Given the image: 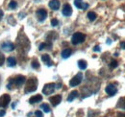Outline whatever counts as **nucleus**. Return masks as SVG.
Masks as SVG:
<instances>
[{
  "mask_svg": "<svg viewBox=\"0 0 125 117\" xmlns=\"http://www.w3.org/2000/svg\"><path fill=\"white\" fill-rule=\"evenodd\" d=\"M38 88V80L37 78H30L27 80L25 85V93H31L36 91Z\"/></svg>",
  "mask_w": 125,
  "mask_h": 117,
  "instance_id": "obj_1",
  "label": "nucleus"
},
{
  "mask_svg": "<svg viewBox=\"0 0 125 117\" xmlns=\"http://www.w3.org/2000/svg\"><path fill=\"white\" fill-rule=\"evenodd\" d=\"M25 81H26V78L24 76L18 75V76H16V78H14L13 80L10 81V83L7 85V88H8V89H12V85L13 84L16 86V88H20L25 83Z\"/></svg>",
  "mask_w": 125,
  "mask_h": 117,
  "instance_id": "obj_2",
  "label": "nucleus"
},
{
  "mask_svg": "<svg viewBox=\"0 0 125 117\" xmlns=\"http://www.w3.org/2000/svg\"><path fill=\"white\" fill-rule=\"evenodd\" d=\"M86 39V36L81 33V32H76L72 35L71 37V43L73 45H77V44H80L82 42H84Z\"/></svg>",
  "mask_w": 125,
  "mask_h": 117,
  "instance_id": "obj_3",
  "label": "nucleus"
},
{
  "mask_svg": "<svg viewBox=\"0 0 125 117\" xmlns=\"http://www.w3.org/2000/svg\"><path fill=\"white\" fill-rule=\"evenodd\" d=\"M82 80H83V74L81 73V72H79L78 74H76L71 80H70V82H69V86L70 87H77L79 86L81 83H82Z\"/></svg>",
  "mask_w": 125,
  "mask_h": 117,
  "instance_id": "obj_4",
  "label": "nucleus"
},
{
  "mask_svg": "<svg viewBox=\"0 0 125 117\" xmlns=\"http://www.w3.org/2000/svg\"><path fill=\"white\" fill-rule=\"evenodd\" d=\"M55 88H56V84H54V83L46 84L42 88V93L44 95H50V94H52L54 92Z\"/></svg>",
  "mask_w": 125,
  "mask_h": 117,
  "instance_id": "obj_5",
  "label": "nucleus"
},
{
  "mask_svg": "<svg viewBox=\"0 0 125 117\" xmlns=\"http://www.w3.org/2000/svg\"><path fill=\"white\" fill-rule=\"evenodd\" d=\"M36 15H37V19L40 21V22H42L46 19L47 17V12L46 10L44 9H39L36 13Z\"/></svg>",
  "mask_w": 125,
  "mask_h": 117,
  "instance_id": "obj_6",
  "label": "nucleus"
},
{
  "mask_svg": "<svg viewBox=\"0 0 125 117\" xmlns=\"http://www.w3.org/2000/svg\"><path fill=\"white\" fill-rule=\"evenodd\" d=\"M11 102V97L9 94H3L0 96V107H6Z\"/></svg>",
  "mask_w": 125,
  "mask_h": 117,
  "instance_id": "obj_7",
  "label": "nucleus"
},
{
  "mask_svg": "<svg viewBox=\"0 0 125 117\" xmlns=\"http://www.w3.org/2000/svg\"><path fill=\"white\" fill-rule=\"evenodd\" d=\"M1 48L5 51V52H11L13 50H15L16 46L15 44L11 41H5V42H2L1 43Z\"/></svg>",
  "mask_w": 125,
  "mask_h": 117,
  "instance_id": "obj_8",
  "label": "nucleus"
},
{
  "mask_svg": "<svg viewBox=\"0 0 125 117\" xmlns=\"http://www.w3.org/2000/svg\"><path fill=\"white\" fill-rule=\"evenodd\" d=\"M105 91H106V93H107L109 96H115V95L117 93V88H116V87H115V85L110 84V85H108V86L106 87Z\"/></svg>",
  "mask_w": 125,
  "mask_h": 117,
  "instance_id": "obj_9",
  "label": "nucleus"
},
{
  "mask_svg": "<svg viewBox=\"0 0 125 117\" xmlns=\"http://www.w3.org/2000/svg\"><path fill=\"white\" fill-rule=\"evenodd\" d=\"M62 15L64 16H70L72 15V8L69 4H64L62 6Z\"/></svg>",
  "mask_w": 125,
  "mask_h": 117,
  "instance_id": "obj_10",
  "label": "nucleus"
},
{
  "mask_svg": "<svg viewBox=\"0 0 125 117\" xmlns=\"http://www.w3.org/2000/svg\"><path fill=\"white\" fill-rule=\"evenodd\" d=\"M74 5L76 8L81 10H87L89 8V4L83 2V0H74Z\"/></svg>",
  "mask_w": 125,
  "mask_h": 117,
  "instance_id": "obj_11",
  "label": "nucleus"
},
{
  "mask_svg": "<svg viewBox=\"0 0 125 117\" xmlns=\"http://www.w3.org/2000/svg\"><path fill=\"white\" fill-rule=\"evenodd\" d=\"M49 102L52 104L53 107H56V106H58L60 103L62 102V96L61 95H55L53 97H50L49 98Z\"/></svg>",
  "mask_w": 125,
  "mask_h": 117,
  "instance_id": "obj_12",
  "label": "nucleus"
},
{
  "mask_svg": "<svg viewBox=\"0 0 125 117\" xmlns=\"http://www.w3.org/2000/svg\"><path fill=\"white\" fill-rule=\"evenodd\" d=\"M60 1L59 0H50L49 1V4H48V6L50 7V9H52V10H54V11H57V10H59V8H60Z\"/></svg>",
  "mask_w": 125,
  "mask_h": 117,
  "instance_id": "obj_13",
  "label": "nucleus"
},
{
  "mask_svg": "<svg viewBox=\"0 0 125 117\" xmlns=\"http://www.w3.org/2000/svg\"><path fill=\"white\" fill-rule=\"evenodd\" d=\"M42 60L46 64L47 66H52V65H53V61L51 60L50 56L47 55V54H43V55L42 56Z\"/></svg>",
  "mask_w": 125,
  "mask_h": 117,
  "instance_id": "obj_14",
  "label": "nucleus"
},
{
  "mask_svg": "<svg viewBox=\"0 0 125 117\" xmlns=\"http://www.w3.org/2000/svg\"><path fill=\"white\" fill-rule=\"evenodd\" d=\"M42 100V96L41 94H38V95H35V96H32L31 98L29 99V103L30 104H36V103L41 102Z\"/></svg>",
  "mask_w": 125,
  "mask_h": 117,
  "instance_id": "obj_15",
  "label": "nucleus"
},
{
  "mask_svg": "<svg viewBox=\"0 0 125 117\" xmlns=\"http://www.w3.org/2000/svg\"><path fill=\"white\" fill-rule=\"evenodd\" d=\"M72 54V50L70 48H65L62 51V58H69Z\"/></svg>",
  "mask_w": 125,
  "mask_h": 117,
  "instance_id": "obj_16",
  "label": "nucleus"
},
{
  "mask_svg": "<svg viewBox=\"0 0 125 117\" xmlns=\"http://www.w3.org/2000/svg\"><path fill=\"white\" fill-rule=\"evenodd\" d=\"M78 97V91H76V90H73V91H71L70 92V94L68 95V97H67V101L68 102H72L75 98H77Z\"/></svg>",
  "mask_w": 125,
  "mask_h": 117,
  "instance_id": "obj_17",
  "label": "nucleus"
},
{
  "mask_svg": "<svg viewBox=\"0 0 125 117\" xmlns=\"http://www.w3.org/2000/svg\"><path fill=\"white\" fill-rule=\"evenodd\" d=\"M7 62H8V66L10 67H14L16 65V59L15 57H9L7 58Z\"/></svg>",
  "mask_w": 125,
  "mask_h": 117,
  "instance_id": "obj_18",
  "label": "nucleus"
},
{
  "mask_svg": "<svg viewBox=\"0 0 125 117\" xmlns=\"http://www.w3.org/2000/svg\"><path fill=\"white\" fill-rule=\"evenodd\" d=\"M87 66H88V63H87V61L85 59H80V60H78V67L81 70H85L87 68Z\"/></svg>",
  "mask_w": 125,
  "mask_h": 117,
  "instance_id": "obj_19",
  "label": "nucleus"
},
{
  "mask_svg": "<svg viewBox=\"0 0 125 117\" xmlns=\"http://www.w3.org/2000/svg\"><path fill=\"white\" fill-rule=\"evenodd\" d=\"M51 42H42V43L40 44V46H39V50L40 51H42L43 49H50L51 48Z\"/></svg>",
  "mask_w": 125,
  "mask_h": 117,
  "instance_id": "obj_20",
  "label": "nucleus"
},
{
  "mask_svg": "<svg viewBox=\"0 0 125 117\" xmlns=\"http://www.w3.org/2000/svg\"><path fill=\"white\" fill-rule=\"evenodd\" d=\"M117 107L119 108H122V109H125V97H122L118 100V103H117Z\"/></svg>",
  "mask_w": 125,
  "mask_h": 117,
  "instance_id": "obj_21",
  "label": "nucleus"
},
{
  "mask_svg": "<svg viewBox=\"0 0 125 117\" xmlns=\"http://www.w3.org/2000/svg\"><path fill=\"white\" fill-rule=\"evenodd\" d=\"M87 16H88V18H89L91 21H94V20L96 19V17H97V15H96V14H95L94 12H89Z\"/></svg>",
  "mask_w": 125,
  "mask_h": 117,
  "instance_id": "obj_22",
  "label": "nucleus"
},
{
  "mask_svg": "<svg viewBox=\"0 0 125 117\" xmlns=\"http://www.w3.org/2000/svg\"><path fill=\"white\" fill-rule=\"evenodd\" d=\"M41 108L44 111V112H46V113H48V112H50V107L47 105V104H42L41 105Z\"/></svg>",
  "mask_w": 125,
  "mask_h": 117,
  "instance_id": "obj_23",
  "label": "nucleus"
},
{
  "mask_svg": "<svg viewBox=\"0 0 125 117\" xmlns=\"http://www.w3.org/2000/svg\"><path fill=\"white\" fill-rule=\"evenodd\" d=\"M31 64H32V67L34 69H39L40 68V63H39V61L37 59H33Z\"/></svg>",
  "mask_w": 125,
  "mask_h": 117,
  "instance_id": "obj_24",
  "label": "nucleus"
},
{
  "mask_svg": "<svg viewBox=\"0 0 125 117\" xmlns=\"http://www.w3.org/2000/svg\"><path fill=\"white\" fill-rule=\"evenodd\" d=\"M117 65H118V62H117L115 59H112V60H111V62H110V67H111L112 69L117 67Z\"/></svg>",
  "mask_w": 125,
  "mask_h": 117,
  "instance_id": "obj_25",
  "label": "nucleus"
},
{
  "mask_svg": "<svg viewBox=\"0 0 125 117\" xmlns=\"http://www.w3.org/2000/svg\"><path fill=\"white\" fill-rule=\"evenodd\" d=\"M16 7H17V3H16L15 0L10 1V3H9V8L10 9H16Z\"/></svg>",
  "mask_w": 125,
  "mask_h": 117,
  "instance_id": "obj_26",
  "label": "nucleus"
},
{
  "mask_svg": "<svg viewBox=\"0 0 125 117\" xmlns=\"http://www.w3.org/2000/svg\"><path fill=\"white\" fill-rule=\"evenodd\" d=\"M51 25H52L53 27L58 26V25H59V20H58V19H56V18H53V19L51 20Z\"/></svg>",
  "mask_w": 125,
  "mask_h": 117,
  "instance_id": "obj_27",
  "label": "nucleus"
},
{
  "mask_svg": "<svg viewBox=\"0 0 125 117\" xmlns=\"http://www.w3.org/2000/svg\"><path fill=\"white\" fill-rule=\"evenodd\" d=\"M4 61H5V57H4V55L0 52V66H2V65H3Z\"/></svg>",
  "mask_w": 125,
  "mask_h": 117,
  "instance_id": "obj_28",
  "label": "nucleus"
},
{
  "mask_svg": "<svg viewBox=\"0 0 125 117\" xmlns=\"http://www.w3.org/2000/svg\"><path fill=\"white\" fill-rule=\"evenodd\" d=\"M35 115H36V117H43V114H42V112L41 110H37L35 112Z\"/></svg>",
  "mask_w": 125,
  "mask_h": 117,
  "instance_id": "obj_29",
  "label": "nucleus"
},
{
  "mask_svg": "<svg viewBox=\"0 0 125 117\" xmlns=\"http://www.w3.org/2000/svg\"><path fill=\"white\" fill-rule=\"evenodd\" d=\"M94 52H100V51H101V49H100V46H98V45L94 46Z\"/></svg>",
  "mask_w": 125,
  "mask_h": 117,
  "instance_id": "obj_30",
  "label": "nucleus"
},
{
  "mask_svg": "<svg viewBox=\"0 0 125 117\" xmlns=\"http://www.w3.org/2000/svg\"><path fill=\"white\" fill-rule=\"evenodd\" d=\"M6 114V111L4 110V109H2V110H0V117H3L4 115Z\"/></svg>",
  "mask_w": 125,
  "mask_h": 117,
  "instance_id": "obj_31",
  "label": "nucleus"
},
{
  "mask_svg": "<svg viewBox=\"0 0 125 117\" xmlns=\"http://www.w3.org/2000/svg\"><path fill=\"white\" fill-rule=\"evenodd\" d=\"M120 47H121L122 49H124V50H125V41H122V42H120Z\"/></svg>",
  "mask_w": 125,
  "mask_h": 117,
  "instance_id": "obj_32",
  "label": "nucleus"
},
{
  "mask_svg": "<svg viewBox=\"0 0 125 117\" xmlns=\"http://www.w3.org/2000/svg\"><path fill=\"white\" fill-rule=\"evenodd\" d=\"M3 15H4V13H3V11H2V10H0V20L2 19Z\"/></svg>",
  "mask_w": 125,
  "mask_h": 117,
  "instance_id": "obj_33",
  "label": "nucleus"
},
{
  "mask_svg": "<svg viewBox=\"0 0 125 117\" xmlns=\"http://www.w3.org/2000/svg\"><path fill=\"white\" fill-rule=\"evenodd\" d=\"M117 116L118 117H125V113H117Z\"/></svg>",
  "mask_w": 125,
  "mask_h": 117,
  "instance_id": "obj_34",
  "label": "nucleus"
},
{
  "mask_svg": "<svg viewBox=\"0 0 125 117\" xmlns=\"http://www.w3.org/2000/svg\"><path fill=\"white\" fill-rule=\"evenodd\" d=\"M61 84H58V85H56V88H61Z\"/></svg>",
  "mask_w": 125,
  "mask_h": 117,
  "instance_id": "obj_35",
  "label": "nucleus"
},
{
  "mask_svg": "<svg viewBox=\"0 0 125 117\" xmlns=\"http://www.w3.org/2000/svg\"><path fill=\"white\" fill-rule=\"evenodd\" d=\"M107 40H108V41H107V42H108V44H111V39H108Z\"/></svg>",
  "mask_w": 125,
  "mask_h": 117,
  "instance_id": "obj_36",
  "label": "nucleus"
}]
</instances>
